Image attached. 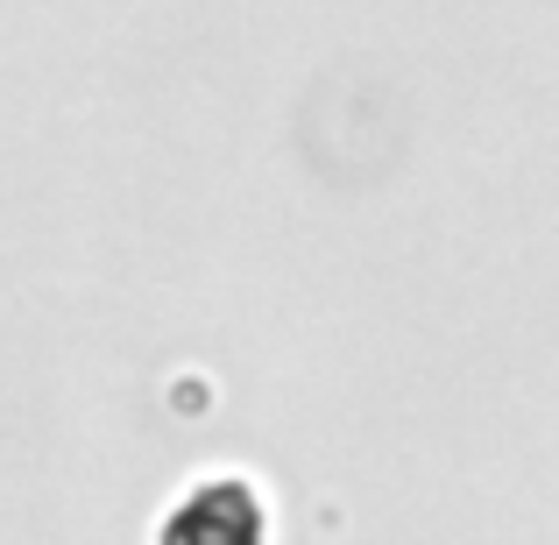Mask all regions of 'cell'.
<instances>
[{
  "mask_svg": "<svg viewBox=\"0 0 559 545\" xmlns=\"http://www.w3.org/2000/svg\"><path fill=\"white\" fill-rule=\"evenodd\" d=\"M150 545H276V503L255 475L213 467V475H191L156 510Z\"/></svg>",
  "mask_w": 559,
  "mask_h": 545,
  "instance_id": "cell-1",
  "label": "cell"
}]
</instances>
